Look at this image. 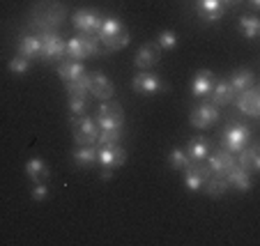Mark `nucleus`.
I'll return each mask as SVG.
<instances>
[{
  "label": "nucleus",
  "mask_w": 260,
  "mask_h": 246,
  "mask_svg": "<svg viewBox=\"0 0 260 246\" xmlns=\"http://www.w3.org/2000/svg\"><path fill=\"white\" fill-rule=\"evenodd\" d=\"M97 40L99 44H104L108 51H120L129 44V30L124 28V23L115 16H106L102 19V25L97 30Z\"/></svg>",
  "instance_id": "f257e3e1"
},
{
  "label": "nucleus",
  "mask_w": 260,
  "mask_h": 246,
  "mask_svg": "<svg viewBox=\"0 0 260 246\" xmlns=\"http://www.w3.org/2000/svg\"><path fill=\"white\" fill-rule=\"evenodd\" d=\"M64 53L72 60H85L90 55H99V40L94 34H79V37H72L67 42V49Z\"/></svg>",
  "instance_id": "f03ea898"
},
{
  "label": "nucleus",
  "mask_w": 260,
  "mask_h": 246,
  "mask_svg": "<svg viewBox=\"0 0 260 246\" xmlns=\"http://www.w3.org/2000/svg\"><path fill=\"white\" fill-rule=\"evenodd\" d=\"M72 124H74V140H76V145H94L97 143L99 127L92 118H88V115H74Z\"/></svg>",
  "instance_id": "7ed1b4c3"
},
{
  "label": "nucleus",
  "mask_w": 260,
  "mask_h": 246,
  "mask_svg": "<svg viewBox=\"0 0 260 246\" xmlns=\"http://www.w3.org/2000/svg\"><path fill=\"white\" fill-rule=\"evenodd\" d=\"M97 127L99 129H108V127H122L124 124V111L118 101L113 99H106V101L99 106V113H97Z\"/></svg>",
  "instance_id": "20e7f679"
},
{
  "label": "nucleus",
  "mask_w": 260,
  "mask_h": 246,
  "mask_svg": "<svg viewBox=\"0 0 260 246\" xmlns=\"http://www.w3.org/2000/svg\"><path fill=\"white\" fill-rule=\"evenodd\" d=\"M249 140H251V127H246V124H231L226 129V133H223V138H221V143H223V148L228 152H240L242 148L249 145Z\"/></svg>",
  "instance_id": "39448f33"
},
{
  "label": "nucleus",
  "mask_w": 260,
  "mask_h": 246,
  "mask_svg": "<svg viewBox=\"0 0 260 246\" xmlns=\"http://www.w3.org/2000/svg\"><path fill=\"white\" fill-rule=\"evenodd\" d=\"M127 161V152L120 148L118 143H108V145H99L97 150V163L102 168H108V170H115V168L124 166Z\"/></svg>",
  "instance_id": "423d86ee"
},
{
  "label": "nucleus",
  "mask_w": 260,
  "mask_h": 246,
  "mask_svg": "<svg viewBox=\"0 0 260 246\" xmlns=\"http://www.w3.org/2000/svg\"><path fill=\"white\" fill-rule=\"evenodd\" d=\"M182 170H184V187H187L189 191H201L205 180L212 175V172L207 170V166H201V161H193V163L189 161Z\"/></svg>",
  "instance_id": "0eeeda50"
},
{
  "label": "nucleus",
  "mask_w": 260,
  "mask_h": 246,
  "mask_svg": "<svg viewBox=\"0 0 260 246\" xmlns=\"http://www.w3.org/2000/svg\"><path fill=\"white\" fill-rule=\"evenodd\" d=\"M219 120V106H214V103H201V106H196V109L191 111V115H189V122L193 124L196 129H207L212 127V124Z\"/></svg>",
  "instance_id": "6e6552de"
},
{
  "label": "nucleus",
  "mask_w": 260,
  "mask_h": 246,
  "mask_svg": "<svg viewBox=\"0 0 260 246\" xmlns=\"http://www.w3.org/2000/svg\"><path fill=\"white\" fill-rule=\"evenodd\" d=\"M205 159H207V170H210L212 175H226L231 168L237 166L233 152H228V150H219V152H214V154H207Z\"/></svg>",
  "instance_id": "1a4fd4ad"
},
{
  "label": "nucleus",
  "mask_w": 260,
  "mask_h": 246,
  "mask_svg": "<svg viewBox=\"0 0 260 246\" xmlns=\"http://www.w3.org/2000/svg\"><path fill=\"white\" fill-rule=\"evenodd\" d=\"M40 42H42V58L44 60H58V58H62L64 55L67 44H64L62 37H58L55 32L40 34Z\"/></svg>",
  "instance_id": "9d476101"
},
{
  "label": "nucleus",
  "mask_w": 260,
  "mask_h": 246,
  "mask_svg": "<svg viewBox=\"0 0 260 246\" xmlns=\"http://www.w3.org/2000/svg\"><path fill=\"white\" fill-rule=\"evenodd\" d=\"M134 90L138 94H157L164 90V83L157 74H150V69H145V72L134 76Z\"/></svg>",
  "instance_id": "9b49d317"
},
{
  "label": "nucleus",
  "mask_w": 260,
  "mask_h": 246,
  "mask_svg": "<svg viewBox=\"0 0 260 246\" xmlns=\"http://www.w3.org/2000/svg\"><path fill=\"white\" fill-rule=\"evenodd\" d=\"M74 25L83 34H97L99 25H102V16L94 10H79L74 14Z\"/></svg>",
  "instance_id": "f8f14e48"
},
{
  "label": "nucleus",
  "mask_w": 260,
  "mask_h": 246,
  "mask_svg": "<svg viewBox=\"0 0 260 246\" xmlns=\"http://www.w3.org/2000/svg\"><path fill=\"white\" fill-rule=\"evenodd\" d=\"M240 97H237V106H240V111L244 115H251V118H258L260 115V94H258V88L255 85H251V88H246L244 92H237Z\"/></svg>",
  "instance_id": "ddd939ff"
},
{
  "label": "nucleus",
  "mask_w": 260,
  "mask_h": 246,
  "mask_svg": "<svg viewBox=\"0 0 260 246\" xmlns=\"http://www.w3.org/2000/svg\"><path fill=\"white\" fill-rule=\"evenodd\" d=\"M161 60V46L159 44H143L141 49H138L136 58H134V64H136L138 69H150L154 67V64Z\"/></svg>",
  "instance_id": "4468645a"
},
{
  "label": "nucleus",
  "mask_w": 260,
  "mask_h": 246,
  "mask_svg": "<svg viewBox=\"0 0 260 246\" xmlns=\"http://www.w3.org/2000/svg\"><path fill=\"white\" fill-rule=\"evenodd\" d=\"M90 94L102 99V101H106V99H113L115 88L102 72H94V74H90Z\"/></svg>",
  "instance_id": "2eb2a0df"
},
{
  "label": "nucleus",
  "mask_w": 260,
  "mask_h": 246,
  "mask_svg": "<svg viewBox=\"0 0 260 246\" xmlns=\"http://www.w3.org/2000/svg\"><path fill=\"white\" fill-rule=\"evenodd\" d=\"M235 90H233V85L228 83V81H219V83H214V88H212L210 92V99L214 106H228V103L235 99Z\"/></svg>",
  "instance_id": "dca6fc26"
},
{
  "label": "nucleus",
  "mask_w": 260,
  "mask_h": 246,
  "mask_svg": "<svg viewBox=\"0 0 260 246\" xmlns=\"http://www.w3.org/2000/svg\"><path fill=\"white\" fill-rule=\"evenodd\" d=\"M212 88H214V74H212L210 69H203V72H198L196 79H193V94L196 97H210Z\"/></svg>",
  "instance_id": "f3484780"
},
{
  "label": "nucleus",
  "mask_w": 260,
  "mask_h": 246,
  "mask_svg": "<svg viewBox=\"0 0 260 246\" xmlns=\"http://www.w3.org/2000/svg\"><path fill=\"white\" fill-rule=\"evenodd\" d=\"M221 5H223L221 0H198V3H196V12H198V16H201L203 21L214 23V21L219 19Z\"/></svg>",
  "instance_id": "a211bd4d"
},
{
  "label": "nucleus",
  "mask_w": 260,
  "mask_h": 246,
  "mask_svg": "<svg viewBox=\"0 0 260 246\" xmlns=\"http://www.w3.org/2000/svg\"><path fill=\"white\" fill-rule=\"evenodd\" d=\"M19 55H23V58L28 60H35L42 55V42L40 37H35V34H25V37H21L19 42Z\"/></svg>",
  "instance_id": "6ab92c4d"
},
{
  "label": "nucleus",
  "mask_w": 260,
  "mask_h": 246,
  "mask_svg": "<svg viewBox=\"0 0 260 246\" xmlns=\"http://www.w3.org/2000/svg\"><path fill=\"white\" fill-rule=\"evenodd\" d=\"M226 180H228V184H231L233 189H237V191H251V178H249V172L246 170H242L240 166H235V168H231V170L226 172Z\"/></svg>",
  "instance_id": "aec40b11"
},
{
  "label": "nucleus",
  "mask_w": 260,
  "mask_h": 246,
  "mask_svg": "<svg viewBox=\"0 0 260 246\" xmlns=\"http://www.w3.org/2000/svg\"><path fill=\"white\" fill-rule=\"evenodd\" d=\"M81 74H85V67L81 64V60H64V62H60L58 67V76L64 81V83H69V81L79 79Z\"/></svg>",
  "instance_id": "412c9836"
},
{
  "label": "nucleus",
  "mask_w": 260,
  "mask_h": 246,
  "mask_svg": "<svg viewBox=\"0 0 260 246\" xmlns=\"http://www.w3.org/2000/svg\"><path fill=\"white\" fill-rule=\"evenodd\" d=\"M25 172H28V178L32 180L35 184L49 180V166H46L44 159H37V157L30 159V161L25 163Z\"/></svg>",
  "instance_id": "4be33fe9"
},
{
  "label": "nucleus",
  "mask_w": 260,
  "mask_h": 246,
  "mask_svg": "<svg viewBox=\"0 0 260 246\" xmlns=\"http://www.w3.org/2000/svg\"><path fill=\"white\" fill-rule=\"evenodd\" d=\"M237 166L242 168V170H246L251 175V172H255L260 168V157H258V150L255 148H242L240 150V161H237Z\"/></svg>",
  "instance_id": "5701e85b"
},
{
  "label": "nucleus",
  "mask_w": 260,
  "mask_h": 246,
  "mask_svg": "<svg viewBox=\"0 0 260 246\" xmlns=\"http://www.w3.org/2000/svg\"><path fill=\"white\" fill-rule=\"evenodd\" d=\"M203 189H205L207 196L219 198V196H223V193L231 189V184H228L226 175H210V178L205 180V184H203Z\"/></svg>",
  "instance_id": "b1692460"
},
{
  "label": "nucleus",
  "mask_w": 260,
  "mask_h": 246,
  "mask_svg": "<svg viewBox=\"0 0 260 246\" xmlns=\"http://www.w3.org/2000/svg\"><path fill=\"white\" fill-rule=\"evenodd\" d=\"M207 154H210V140H207V138L198 136V138H193L191 143L187 145V157H189V161H203Z\"/></svg>",
  "instance_id": "393cba45"
},
{
  "label": "nucleus",
  "mask_w": 260,
  "mask_h": 246,
  "mask_svg": "<svg viewBox=\"0 0 260 246\" xmlns=\"http://www.w3.org/2000/svg\"><path fill=\"white\" fill-rule=\"evenodd\" d=\"M72 159L79 168H90L97 163V150H94V145H81V150H76Z\"/></svg>",
  "instance_id": "a878e982"
},
{
  "label": "nucleus",
  "mask_w": 260,
  "mask_h": 246,
  "mask_svg": "<svg viewBox=\"0 0 260 246\" xmlns=\"http://www.w3.org/2000/svg\"><path fill=\"white\" fill-rule=\"evenodd\" d=\"M69 97H88L90 94V74H81L79 79L64 83Z\"/></svg>",
  "instance_id": "bb28decb"
},
{
  "label": "nucleus",
  "mask_w": 260,
  "mask_h": 246,
  "mask_svg": "<svg viewBox=\"0 0 260 246\" xmlns=\"http://www.w3.org/2000/svg\"><path fill=\"white\" fill-rule=\"evenodd\" d=\"M228 83L233 85L235 92H244L246 88L253 85V72H251V69H235V72H233V79L228 81Z\"/></svg>",
  "instance_id": "cd10ccee"
},
{
  "label": "nucleus",
  "mask_w": 260,
  "mask_h": 246,
  "mask_svg": "<svg viewBox=\"0 0 260 246\" xmlns=\"http://www.w3.org/2000/svg\"><path fill=\"white\" fill-rule=\"evenodd\" d=\"M122 138V127H108V129H99L97 136V145H108V143H118Z\"/></svg>",
  "instance_id": "c85d7f7f"
},
{
  "label": "nucleus",
  "mask_w": 260,
  "mask_h": 246,
  "mask_svg": "<svg viewBox=\"0 0 260 246\" xmlns=\"http://www.w3.org/2000/svg\"><path fill=\"white\" fill-rule=\"evenodd\" d=\"M240 28L244 30L246 40H255V34H258V30H260V19L258 16H242Z\"/></svg>",
  "instance_id": "c756f323"
},
{
  "label": "nucleus",
  "mask_w": 260,
  "mask_h": 246,
  "mask_svg": "<svg viewBox=\"0 0 260 246\" xmlns=\"http://www.w3.org/2000/svg\"><path fill=\"white\" fill-rule=\"evenodd\" d=\"M187 163H189L187 152H184V150H180V148H173L171 157H168V166H171L173 170H182Z\"/></svg>",
  "instance_id": "7c9ffc66"
},
{
  "label": "nucleus",
  "mask_w": 260,
  "mask_h": 246,
  "mask_svg": "<svg viewBox=\"0 0 260 246\" xmlns=\"http://www.w3.org/2000/svg\"><path fill=\"white\" fill-rule=\"evenodd\" d=\"M28 69H30V60L23 58V55H16V58L10 60V72L16 76H23L28 74Z\"/></svg>",
  "instance_id": "2f4dec72"
},
{
  "label": "nucleus",
  "mask_w": 260,
  "mask_h": 246,
  "mask_svg": "<svg viewBox=\"0 0 260 246\" xmlns=\"http://www.w3.org/2000/svg\"><path fill=\"white\" fill-rule=\"evenodd\" d=\"M157 44L161 46V49H173V46L177 44V34L173 32V30H161L157 37Z\"/></svg>",
  "instance_id": "473e14b6"
},
{
  "label": "nucleus",
  "mask_w": 260,
  "mask_h": 246,
  "mask_svg": "<svg viewBox=\"0 0 260 246\" xmlns=\"http://www.w3.org/2000/svg\"><path fill=\"white\" fill-rule=\"evenodd\" d=\"M88 106V97H69V111L74 115H83Z\"/></svg>",
  "instance_id": "72a5a7b5"
},
{
  "label": "nucleus",
  "mask_w": 260,
  "mask_h": 246,
  "mask_svg": "<svg viewBox=\"0 0 260 246\" xmlns=\"http://www.w3.org/2000/svg\"><path fill=\"white\" fill-rule=\"evenodd\" d=\"M46 196H49V189H46V184H44V182H37V184H35V189H32V200L42 202V200H46Z\"/></svg>",
  "instance_id": "f704fd0d"
},
{
  "label": "nucleus",
  "mask_w": 260,
  "mask_h": 246,
  "mask_svg": "<svg viewBox=\"0 0 260 246\" xmlns=\"http://www.w3.org/2000/svg\"><path fill=\"white\" fill-rule=\"evenodd\" d=\"M249 5L253 7V10H258V7H260V0H249Z\"/></svg>",
  "instance_id": "c9c22d12"
},
{
  "label": "nucleus",
  "mask_w": 260,
  "mask_h": 246,
  "mask_svg": "<svg viewBox=\"0 0 260 246\" xmlns=\"http://www.w3.org/2000/svg\"><path fill=\"white\" fill-rule=\"evenodd\" d=\"M221 3H228V5H233V3H237V0H221Z\"/></svg>",
  "instance_id": "e433bc0d"
}]
</instances>
